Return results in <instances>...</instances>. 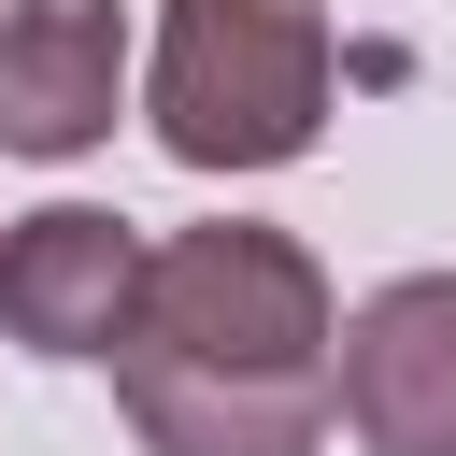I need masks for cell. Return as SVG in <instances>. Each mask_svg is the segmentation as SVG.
Here are the masks:
<instances>
[{
  "label": "cell",
  "instance_id": "4",
  "mask_svg": "<svg viewBox=\"0 0 456 456\" xmlns=\"http://www.w3.org/2000/svg\"><path fill=\"white\" fill-rule=\"evenodd\" d=\"M142 299V228L100 200H43L0 228V328L28 356H114Z\"/></svg>",
  "mask_w": 456,
  "mask_h": 456
},
{
  "label": "cell",
  "instance_id": "2",
  "mask_svg": "<svg viewBox=\"0 0 456 456\" xmlns=\"http://www.w3.org/2000/svg\"><path fill=\"white\" fill-rule=\"evenodd\" d=\"M328 86H342L328 0H171L142 114L185 171H285V157H314Z\"/></svg>",
  "mask_w": 456,
  "mask_h": 456
},
{
  "label": "cell",
  "instance_id": "1",
  "mask_svg": "<svg viewBox=\"0 0 456 456\" xmlns=\"http://www.w3.org/2000/svg\"><path fill=\"white\" fill-rule=\"evenodd\" d=\"M328 271L299 228L214 214L142 242V299L114 342V399L142 456H314L328 442Z\"/></svg>",
  "mask_w": 456,
  "mask_h": 456
},
{
  "label": "cell",
  "instance_id": "5",
  "mask_svg": "<svg viewBox=\"0 0 456 456\" xmlns=\"http://www.w3.org/2000/svg\"><path fill=\"white\" fill-rule=\"evenodd\" d=\"M128 114V14L114 0H14L0 14V157H86Z\"/></svg>",
  "mask_w": 456,
  "mask_h": 456
},
{
  "label": "cell",
  "instance_id": "3",
  "mask_svg": "<svg viewBox=\"0 0 456 456\" xmlns=\"http://www.w3.org/2000/svg\"><path fill=\"white\" fill-rule=\"evenodd\" d=\"M328 413L370 456H456V271H399L342 314Z\"/></svg>",
  "mask_w": 456,
  "mask_h": 456
}]
</instances>
